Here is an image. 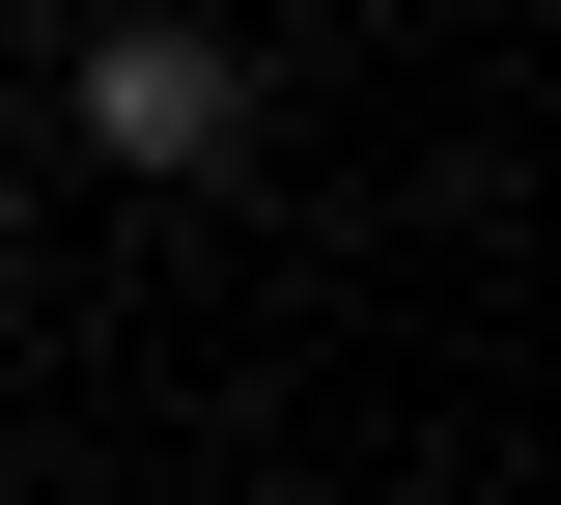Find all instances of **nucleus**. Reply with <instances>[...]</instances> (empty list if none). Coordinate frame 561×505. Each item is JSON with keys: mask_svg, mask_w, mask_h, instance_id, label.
<instances>
[{"mask_svg": "<svg viewBox=\"0 0 561 505\" xmlns=\"http://www.w3.org/2000/svg\"><path fill=\"white\" fill-rule=\"evenodd\" d=\"M225 113H253L225 28H113V57H84V141H113V169H225Z\"/></svg>", "mask_w": 561, "mask_h": 505, "instance_id": "nucleus-1", "label": "nucleus"}]
</instances>
